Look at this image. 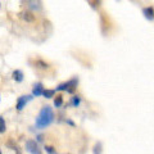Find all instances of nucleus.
I'll return each mask as SVG.
<instances>
[{
	"label": "nucleus",
	"mask_w": 154,
	"mask_h": 154,
	"mask_svg": "<svg viewBox=\"0 0 154 154\" xmlns=\"http://www.w3.org/2000/svg\"><path fill=\"white\" fill-rule=\"evenodd\" d=\"M53 122H54V112H53L51 107L45 105V107L41 108L40 113H38V116L36 117L35 126L38 130H42V128L49 127Z\"/></svg>",
	"instance_id": "f257e3e1"
},
{
	"label": "nucleus",
	"mask_w": 154,
	"mask_h": 154,
	"mask_svg": "<svg viewBox=\"0 0 154 154\" xmlns=\"http://www.w3.org/2000/svg\"><path fill=\"white\" fill-rule=\"evenodd\" d=\"M33 99V95H21L19 98L17 99V103H16V109L18 112H22L23 109L26 108V105L28 102H31Z\"/></svg>",
	"instance_id": "f03ea898"
},
{
	"label": "nucleus",
	"mask_w": 154,
	"mask_h": 154,
	"mask_svg": "<svg viewBox=\"0 0 154 154\" xmlns=\"http://www.w3.org/2000/svg\"><path fill=\"white\" fill-rule=\"evenodd\" d=\"M26 150L31 154H40L41 150L38 149V144L36 140H27L26 141Z\"/></svg>",
	"instance_id": "7ed1b4c3"
},
{
	"label": "nucleus",
	"mask_w": 154,
	"mask_h": 154,
	"mask_svg": "<svg viewBox=\"0 0 154 154\" xmlns=\"http://www.w3.org/2000/svg\"><path fill=\"white\" fill-rule=\"evenodd\" d=\"M18 17L22 19V21H25L26 23H33L36 21V17L33 16V14L31 12H28V11H23L18 14Z\"/></svg>",
	"instance_id": "20e7f679"
},
{
	"label": "nucleus",
	"mask_w": 154,
	"mask_h": 154,
	"mask_svg": "<svg viewBox=\"0 0 154 154\" xmlns=\"http://www.w3.org/2000/svg\"><path fill=\"white\" fill-rule=\"evenodd\" d=\"M67 82H68V89H67V93H68V94H73L76 91V89H77V85H79V79H77V77H73V79L69 80V81H67Z\"/></svg>",
	"instance_id": "39448f33"
},
{
	"label": "nucleus",
	"mask_w": 154,
	"mask_h": 154,
	"mask_svg": "<svg viewBox=\"0 0 154 154\" xmlns=\"http://www.w3.org/2000/svg\"><path fill=\"white\" fill-rule=\"evenodd\" d=\"M42 91H44V85L41 82H36L33 85V89H32V95L38 98V96H42Z\"/></svg>",
	"instance_id": "423d86ee"
},
{
	"label": "nucleus",
	"mask_w": 154,
	"mask_h": 154,
	"mask_svg": "<svg viewBox=\"0 0 154 154\" xmlns=\"http://www.w3.org/2000/svg\"><path fill=\"white\" fill-rule=\"evenodd\" d=\"M27 4H28V8H30L31 11H35V12L41 11V2L40 0H27Z\"/></svg>",
	"instance_id": "0eeeda50"
},
{
	"label": "nucleus",
	"mask_w": 154,
	"mask_h": 154,
	"mask_svg": "<svg viewBox=\"0 0 154 154\" xmlns=\"http://www.w3.org/2000/svg\"><path fill=\"white\" fill-rule=\"evenodd\" d=\"M23 77H25V75H23V72L21 69H14L13 73H12V79L16 81V82H22L23 81Z\"/></svg>",
	"instance_id": "6e6552de"
},
{
	"label": "nucleus",
	"mask_w": 154,
	"mask_h": 154,
	"mask_svg": "<svg viewBox=\"0 0 154 154\" xmlns=\"http://www.w3.org/2000/svg\"><path fill=\"white\" fill-rule=\"evenodd\" d=\"M143 14H144V17H145L146 19H149V21H153L154 19V9L152 7L144 8L143 9Z\"/></svg>",
	"instance_id": "1a4fd4ad"
},
{
	"label": "nucleus",
	"mask_w": 154,
	"mask_h": 154,
	"mask_svg": "<svg viewBox=\"0 0 154 154\" xmlns=\"http://www.w3.org/2000/svg\"><path fill=\"white\" fill-rule=\"evenodd\" d=\"M35 67L36 68H40V69H48L49 68V63H46V62L42 60V59H36L35 60Z\"/></svg>",
	"instance_id": "9d476101"
},
{
	"label": "nucleus",
	"mask_w": 154,
	"mask_h": 154,
	"mask_svg": "<svg viewBox=\"0 0 154 154\" xmlns=\"http://www.w3.org/2000/svg\"><path fill=\"white\" fill-rule=\"evenodd\" d=\"M55 90H49V89H44V91H42V96H44L45 99H51L55 96Z\"/></svg>",
	"instance_id": "9b49d317"
},
{
	"label": "nucleus",
	"mask_w": 154,
	"mask_h": 154,
	"mask_svg": "<svg viewBox=\"0 0 154 154\" xmlns=\"http://www.w3.org/2000/svg\"><path fill=\"white\" fill-rule=\"evenodd\" d=\"M62 105H63V96L62 95L54 96V107L55 108H60Z\"/></svg>",
	"instance_id": "f8f14e48"
},
{
	"label": "nucleus",
	"mask_w": 154,
	"mask_h": 154,
	"mask_svg": "<svg viewBox=\"0 0 154 154\" xmlns=\"http://www.w3.org/2000/svg\"><path fill=\"white\" fill-rule=\"evenodd\" d=\"M80 104H81V98H80L79 95H75L73 98L71 99V105H73L75 108H79Z\"/></svg>",
	"instance_id": "ddd939ff"
},
{
	"label": "nucleus",
	"mask_w": 154,
	"mask_h": 154,
	"mask_svg": "<svg viewBox=\"0 0 154 154\" xmlns=\"http://www.w3.org/2000/svg\"><path fill=\"white\" fill-rule=\"evenodd\" d=\"M7 130V125H5V121H4L3 117H0V134H4Z\"/></svg>",
	"instance_id": "4468645a"
},
{
	"label": "nucleus",
	"mask_w": 154,
	"mask_h": 154,
	"mask_svg": "<svg viewBox=\"0 0 154 154\" xmlns=\"http://www.w3.org/2000/svg\"><path fill=\"white\" fill-rule=\"evenodd\" d=\"M7 146H8V148H11V149H12V150H13V152L21 153V150H19V148H18L17 145H14V144H13L12 141H8V143H7Z\"/></svg>",
	"instance_id": "2eb2a0df"
},
{
	"label": "nucleus",
	"mask_w": 154,
	"mask_h": 154,
	"mask_svg": "<svg viewBox=\"0 0 154 154\" xmlns=\"http://www.w3.org/2000/svg\"><path fill=\"white\" fill-rule=\"evenodd\" d=\"M45 152H46V153H49V154H55V153H57V149H54L53 146L46 145V146H45Z\"/></svg>",
	"instance_id": "dca6fc26"
},
{
	"label": "nucleus",
	"mask_w": 154,
	"mask_h": 154,
	"mask_svg": "<svg viewBox=\"0 0 154 154\" xmlns=\"http://www.w3.org/2000/svg\"><path fill=\"white\" fill-rule=\"evenodd\" d=\"M100 152H102V150H100V143H99L98 145L95 146V149H94V153H100Z\"/></svg>",
	"instance_id": "f3484780"
},
{
	"label": "nucleus",
	"mask_w": 154,
	"mask_h": 154,
	"mask_svg": "<svg viewBox=\"0 0 154 154\" xmlns=\"http://www.w3.org/2000/svg\"><path fill=\"white\" fill-rule=\"evenodd\" d=\"M36 139H37V143L44 141V136H42V135H38V136H36Z\"/></svg>",
	"instance_id": "a211bd4d"
},
{
	"label": "nucleus",
	"mask_w": 154,
	"mask_h": 154,
	"mask_svg": "<svg viewBox=\"0 0 154 154\" xmlns=\"http://www.w3.org/2000/svg\"><path fill=\"white\" fill-rule=\"evenodd\" d=\"M66 122H67V123H68V125H71V126H73V125H75V123H73V122H72V121H69V119H67V121H66Z\"/></svg>",
	"instance_id": "6ab92c4d"
},
{
	"label": "nucleus",
	"mask_w": 154,
	"mask_h": 154,
	"mask_svg": "<svg viewBox=\"0 0 154 154\" xmlns=\"http://www.w3.org/2000/svg\"><path fill=\"white\" fill-rule=\"evenodd\" d=\"M0 154H2V150H0Z\"/></svg>",
	"instance_id": "aec40b11"
},
{
	"label": "nucleus",
	"mask_w": 154,
	"mask_h": 154,
	"mask_svg": "<svg viewBox=\"0 0 154 154\" xmlns=\"http://www.w3.org/2000/svg\"><path fill=\"white\" fill-rule=\"evenodd\" d=\"M0 7H2V4H0Z\"/></svg>",
	"instance_id": "412c9836"
}]
</instances>
